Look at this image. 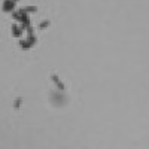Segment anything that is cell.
Instances as JSON below:
<instances>
[{
    "label": "cell",
    "instance_id": "obj_1",
    "mask_svg": "<svg viewBox=\"0 0 149 149\" xmlns=\"http://www.w3.org/2000/svg\"><path fill=\"white\" fill-rule=\"evenodd\" d=\"M15 0H6V2L3 3V10H14V8H15Z\"/></svg>",
    "mask_w": 149,
    "mask_h": 149
},
{
    "label": "cell",
    "instance_id": "obj_2",
    "mask_svg": "<svg viewBox=\"0 0 149 149\" xmlns=\"http://www.w3.org/2000/svg\"><path fill=\"white\" fill-rule=\"evenodd\" d=\"M51 79H52V81L55 82V85L58 86V88H60V90H64V88H66V86L63 85V82H61V81H60V78L57 76V74H54V73H52V74H51Z\"/></svg>",
    "mask_w": 149,
    "mask_h": 149
},
{
    "label": "cell",
    "instance_id": "obj_3",
    "mask_svg": "<svg viewBox=\"0 0 149 149\" xmlns=\"http://www.w3.org/2000/svg\"><path fill=\"white\" fill-rule=\"evenodd\" d=\"M12 33H14L15 37H19L21 33H22V29H18V27H17V24H14V27H12Z\"/></svg>",
    "mask_w": 149,
    "mask_h": 149
},
{
    "label": "cell",
    "instance_id": "obj_4",
    "mask_svg": "<svg viewBox=\"0 0 149 149\" xmlns=\"http://www.w3.org/2000/svg\"><path fill=\"white\" fill-rule=\"evenodd\" d=\"M19 45H21V48H22V49H30V48H33L27 40H21V42H19Z\"/></svg>",
    "mask_w": 149,
    "mask_h": 149
},
{
    "label": "cell",
    "instance_id": "obj_5",
    "mask_svg": "<svg viewBox=\"0 0 149 149\" xmlns=\"http://www.w3.org/2000/svg\"><path fill=\"white\" fill-rule=\"evenodd\" d=\"M48 27H49V21H48V19H45L43 22H40V26H39V29H40V30L48 29Z\"/></svg>",
    "mask_w": 149,
    "mask_h": 149
},
{
    "label": "cell",
    "instance_id": "obj_6",
    "mask_svg": "<svg viewBox=\"0 0 149 149\" xmlns=\"http://www.w3.org/2000/svg\"><path fill=\"white\" fill-rule=\"evenodd\" d=\"M24 10H26L27 14H29V12H31V14H33V12H36V10H37V8H36V6H29V8H26Z\"/></svg>",
    "mask_w": 149,
    "mask_h": 149
},
{
    "label": "cell",
    "instance_id": "obj_7",
    "mask_svg": "<svg viewBox=\"0 0 149 149\" xmlns=\"http://www.w3.org/2000/svg\"><path fill=\"white\" fill-rule=\"evenodd\" d=\"M21 102H22V98H19V100H15V109H19V106H21Z\"/></svg>",
    "mask_w": 149,
    "mask_h": 149
},
{
    "label": "cell",
    "instance_id": "obj_8",
    "mask_svg": "<svg viewBox=\"0 0 149 149\" xmlns=\"http://www.w3.org/2000/svg\"><path fill=\"white\" fill-rule=\"evenodd\" d=\"M15 2H18V0H15Z\"/></svg>",
    "mask_w": 149,
    "mask_h": 149
}]
</instances>
